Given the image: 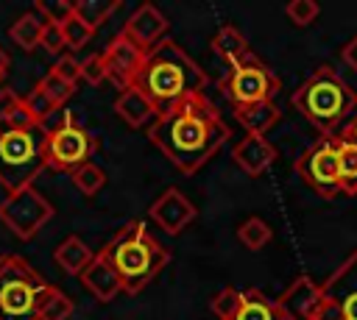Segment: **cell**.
<instances>
[{
    "mask_svg": "<svg viewBox=\"0 0 357 320\" xmlns=\"http://www.w3.org/2000/svg\"><path fill=\"white\" fill-rule=\"evenodd\" d=\"M39 47H45V50L53 53V56H61V50L67 47L61 25H50V22H47L45 31H42V42H39Z\"/></svg>",
    "mask_w": 357,
    "mask_h": 320,
    "instance_id": "cell-37",
    "label": "cell"
},
{
    "mask_svg": "<svg viewBox=\"0 0 357 320\" xmlns=\"http://www.w3.org/2000/svg\"><path fill=\"white\" fill-rule=\"evenodd\" d=\"M45 19L36 14V11H25L22 17H17L14 22H11V28H8V36H11V42L17 45V47H22V50H33V47H39V42H42V31H45Z\"/></svg>",
    "mask_w": 357,
    "mask_h": 320,
    "instance_id": "cell-23",
    "label": "cell"
},
{
    "mask_svg": "<svg viewBox=\"0 0 357 320\" xmlns=\"http://www.w3.org/2000/svg\"><path fill=\"white\" fill-rule=\"evenodd\" d=\"M284 14H287V19H290L293 25L307 28V25H312V22L318 19L321 6H318L315 0H293V3H287Z\"/></svg>",
    "mask_w": 357,
    "mask_h": 320,
    "instance_id": "cell-32",
    "label": "cell"
},
{
    "mask_svg": "<svg viewBox=\"0 0 357 320\" xmlns=\"http://www.w3.org/2000/svg\"><path fill=\"white\" fill-rule=\"evenodd\" d=\"M282 81L279 75L262 64L254 53L245 56L237 64H229V72L218 81V89L234 103V106H248V103H262V100H273V95L279 92Z\"/></svg>",
    "mask_w": 357,
    "mask_h": 320,
    "instance_id": "cell-7",
    "label": "cell"
},
{
    "mask_svg": "<svg viewBox=\"0 0 357 320\" xmlns=\"http://www.w3.org/2000/svg\"><path fill=\"white\" fill-rule=\"evenodd\" d=\"M234 117H237V122L245 128V134H259V136H265V131H271V128L279 122L282 111H279V106H276L273 100H262V103L234 106Z\"/></svg>",
    "mask_w": 357,
    "mask_h": 320,
    "instance_id": "cell-19",
    "label": "cell"
},
{
    "mask_svg": "<svg viewBox=\"0 0 357 320\" xmlns=\"http://www.w3.org/2000/svg\"><path fill=\"white\" fill-rule=\"evenodd\" d=\"M151 220L165 231V234H178L184 231L192 220H195V206L187 200L184 192H178L176 186L165 189L148 209Z\"/></svg>",
    "mask_w": 357,
    "mask_h": 320,
    "instance_id": "cell-14",
    "label": "cell"
},
{
    "mask_svg": "<svg viewBox=\"0 0 357 320\" xmlns=\"http://www.w3.org/2000/svg\"><path fill=\"white\" fill-rule=\"evenodd\" d=\"M73 184H75V189L78 192H84V195H95V192H100L103 189V184H106V173L98 167V164H84V167H78L75 173H73Z\"/></svg>",
    "mask_w": 357,
    "mask_h": 320,
    "instance_id": "cell-30",
    "label": "cell"
},
{
    "mask_svg": "<svg viewBox=\"0 0 357 320\" xmlns=\"http://www.w3.org/2000/svg\"><path fill=\"white\" fill-rule=\"evenodd\" d=\"M343 61H346V64H349V67L357 72V36H354V39H351V42L343 47Z\"/></svg>",
    "mask_w": 357,
    "mask_h": 320,
    "instance_id": "cell-39",
    "label": "cell"
},
{
    "mask_svg": "<svg viewBox=\"0 0 357 320\" xmlns=\"http://www.w3.org/2000/svg\"><path fill=\"white\" fill-rule=\"evenodd\" d=\"M324 301L321 284H315L310 275H298L279 298L276 306L282 312V320H315V312Z\"/></svg>",
    "mask_w": 357,
    "mask_h": 320,
    "instance_id": "cell-13",
    "label": "cell"
},
{
    "mask_svg": "<svg viewBox=\"0 0 357 320\" xmlns=\"http://www.w3.org/2000/svg\"><path fill=\"white\" fill-rule=\"evenodd\" d=\"M22 103L28 106L31 117H33L39 125H45V120H47V117H50V114L59 109V106H56V103H53V100H50V97H47V95L39 89V86H33V89H31V92L22 97Z\"/></svg>",
    "mask_w": 357,
    "mask_h": 320,
    "instance_id": "cell-33",
    "label": "cell"
},
{
    "mask_svg": "<svg viewBox=\"0 0 357 320\" xmlns=\"http://www.w3.org/2000/svg\"><path fill=\"white\" fill-rule=\"evenodd\" d=\"M117 8H120V0H78V3H75V17L84 19V22L95 31V28H100Z\"/></svg>",
    "mask_w": 357,
    "mask_h": 320,
    "instance_id": "cell-25",
    "label": "cell"
},
{
    "mask_svg": "<svg viewBox=\"0 0 357 320\" xmlns=\"http://www.w3.org/2000/svg\"><path fill=\"white\" fill-rule=\"evenodd\" d=\"M290 103L312 128H318L324 136H335L340 122L349 114H354L357 92L332 67H318L290 95Z\"/></svg>",
    "mask_w": 357,
    "mask_h": 320,
    "instance_id": "cell-4",
    "label": "cell"
},
{
    "mask_svg": "<svg viewBox=\"0 0 357 320\" xmlns=\"http://www.w3.org/2000/svg\"><path fill=\"white\" fill-rule=\"evenodd\" d=\"M120 33H126L134 45H139V47L148 53V50H153L159 42H165V33H167V17H165L156 6L145 3V6H139V8L128 17V22L123 25Z\"/></svg>",
    "mask_w": 357,
    "mask_h": 320,
    "instance_id": "cell-15",
    "label": "cell"
},
{
    "mask_svg": "<svg viewBox=\"0 0 357 320\" xmlns=\"http://www.w3.org/2000/svg\"><path fill=\"white\" fill-rule=\"evenodd\" d=\"M50 287L22 256H0V320H39Z\"/></svg>",
    "mask_w": 357,
    "mask_h": 320,
    "instance_id": "cell-6",
    "label": "cell"
},
{
    "mask_svg": "<svg viewBox=\"0 0 357 320\" xmlns=\"http://www.w3.org/2000/svg\"><path fill=\"white\" fill-rule=\"evenodd\" d=\"M61 31H64V42H67V47H70V50H81V47H86V45H89V39L95 36V31H92L84 19H78L75 14L61 25Z\"/></svg>",
    "mask_w": 357,
    "mask_h": 320,
    "instance_id": "cell-31",
    "label": "cell"
},
{
    "mask_svg": "<svg viewBox=\"0 0 357 320\" xmlns=\"http://www.w3.org/2000/svg\"><path fill=\"white\" fill-rule=\"evenodd\" d=\"M78 278H81V284H84L100 303H109V301H114V298L123 292V281H120L117 270H114L100 253H95V259L89 262V267H86Z\"/></svg>",
    "mask_w": 357,
    "mask_h": 320,
    "instance_id": "cell-17",
    "label": "cell"
},
{
    "mask_svg": "<svg viewBox=\"0 0 357 320\" xmlns=\"http://www.w3.org/2000/svg\"><path fill=\"white\" fill-rule=\"evenodd\" d=\"M95 147H98L95 136L84 125H78L73 117H64L56 128L47 131V139H45V167L73 175L78 167L89 164Z\"/></svg>",
    "mask_w": 357,
    "mask_h": 320,
    "instance_id": "cell-8",
    "label": "cell"
},
{
    "mask_svg": "<svg viewBox=\"0 0 357 320\" xmlns=\"http://www.w3.org/2000/svg\"><path fill=\"white\" fill-rule=\"evenodd\" d=\"M50 217H53L50 200L33 186L8 192V198L0 200V223L20 239H31Z\"/></svg>",
    "mask_w": 357,
    "mask_h": 320,
    "instance_id": "cell-10",
    "label": "cell"
},
{
    "mask_svg": "<svg viewBox=\"0 0 357 320\" xmlns=\"http://www.w3.org/2000/svg\"><path fill=\"white\" fill-rule=\"evenodd\" d=\"M212 50H215V56H220L226 64H237V61H243L245 56H251L248 39H245L234 25H223V28L212 36Z\"/></svg>",
    "mask_w": 357,
    "mask_h": 320,
    "instance_id": "cell-21",
    "label": "cell"
},
{
    "mask_svg": "<svg viewBox=\"0 0 357 320\" xmlns=\"http://www.w3.org/2000/svg\"><path fill=\"white\" fill-rule=\"evenodd\" d=\"M100 256L117 270L123 281V292L137 295L142 292L170 262V253L165 245L156 242V237L148 231L142 220H128L100 250Z\"/></svg>",
    "mask_w": 357,
    "mask_h": 320,
    "instance_id": "cell-3",
    "label": "cell"
},
{
    "mask_svg": "<svg viewBox=\"0 0 357 320\" xmlns=\"http://www.w3.org/2000/svg\"><path fill=\"white\" fill-rule=\"evenodd\" d=\"M296 175L321 198H335L340 189V156L335 136H321L296 159Z\"/></svg>",
    "mask_w": 357,
    "mask_h": 320,
    "instance_id": "cell-9",
    "label": "cell"
},
{
    "mask_svg": "<svg viewBox=\"0 0 357 320\" xmlns=\"http://www.w3.org/2000/svg\"><path fill=\"white\" fill-rule=\"evenodd\" d=\"M20 95L14 92V89H0V125L3 122H8V117L14 114V109L20 106Z\"/></svg>",
    "mask_w": 357,
    "mask_h": 320,
    "instance_id": "cell-38",
    "label": "cell"
},
{
    "mask_svg": "<svg viewBox=\"0 0 357 320\" xmlns=\"http://www.w3.org/2000/svg\"><path fill=\"white\" fill-rule=\"evenodd\" d=\"M335 142L340 156V189L346 195H357V145L340 136H335Z\"/></svg>",
    "mask_w": 357,
    "mask_h": 320,
    "instance_id": "cell-24",
    "label": "cell"
},
{
    "mask_svg": "<svg viewBox=\"0 0 357 320\" xmlns=\"http://www.w3.org/2000/svg\"><path fill=\"white\" fill-rule=\"evenodd\" d=\"M45 139L47 128H14L0 125V184L8 192L33 186V178L45 170Z\"/></svg>",
    "mask_w": 357,
    "mask_h": 320,
    "instance_id": "cell-5",
    "label": "cell"
},
{
    "mask_svg": "<svg viewBox=\"0 0 357 320\" xmlns=\"http://www.w3.org/2000/svg\"><path fill=\"white\" fill-rule=\"evenodd\" d=\"M100 56H103V64H106V75L123 92V89H128L134 83V78H137V72H139V67H142L148 53L139 45H134L126 33H117Z\"/></svg>",
    "mask_w": 357,
    "mask_h": 320,
    "instance_id": "cell-11",
    "label": "cell"
},
{
    "mask_svg": "<svg viewBox=\"0 0 357 320\" xmlns=\"http://www.w3.org/2000/svg\"><path fill=\"white\" fill-rule=\"evenodd\" d=\"M33 11L50 25H64L75 14V3H70V0H39L33 6Z\"/></svg>",
    "mask_w": 357,
    "mask_h": 320,
    "instance_id": "cell-29",
    "label": "cell"
},
{
    "mask_svg": "<svg viewBox=\"0 0 357 320\" xmlns=\"http://www.w3.org/2000/svg\"><path fill=\"white\" fill-rule=\"evenodd\" d=\"M231 159H234V164H237L245 175L257 178V175H262V173L279 159V153H276V147H273L265 136H259V134H245V136L234 145Z\"/></svg>",
    "mask_w": 357,
    "mask_h": 320,
    "instance_id": "cell-16",
    "label": "cell"
},
{
    "mask_svg": "<svg viewBox=\"0 0 357 320\" xmlns=\"http://www.w3.org/2000/svg\"><path fill=\"white\" fill-rule=\"evenodd\" d=\"M70 314H73V301L59 287H50L47 298L42 301L39 320H70Z\"/></svg>",
    "mask_w": 357,
    "mask_h": 320,
    "instance_id": "cell-28",
    "label": "cell"
},
{
    "mask_svg": "<svg viewBox=\"0 0 357 320\" xmlns=\"http://www.w3.org/2000/svg\"><path fill=\"white\" fill-rule=\"evenodd\" d=\"M36 86H39V89H42V92L56 103V106L67 103V100L73 97V92H75V86H73V83H67V81H61L56 72H47Z\"/></svg>",
    "mask_w": 357,
    "mask_h": 320,
    "instance_id": "cell-34",
    "label": "cell"
},
{
    "mask_svg": "<svg viewBox=\"0 0 357 320\" xmlns=\"http://www.w3.org/2000/svg\"><path fill=\"white\" fill-rule=\"evenodd\" d=\"M6 72H8V56H6V53H3V47H0V83H3Z\"/></svg>",
    "mask_w": 357,
    "mask_h": 320,
    "instance_id": "cell-41",
    "label": "cell"
},
{
    "mask_svg": "<svg viewBox=\"0 0 357 320\" xmlns=\"http://www.w3.org/2000/svg\"><path fill=\"white\" fill-rule=\"evenodd\" d=\"M53 259H56V264H59L64 273L81 275V273L89 267V262L95 259V253L89 250V245H86L81 237H67V239H61V242L56 245Z\"/></svg>",
    "mask_w": 357,
    "mask_h": 320,
    "instance_id": "cell-20",
    "label": "cell"
},
{
    "mask_svg": "<svg viewBox=\"0 0 357 320\" xmlns=\"http://www.w3.org/2000/svg\"><path fill=\"white\" fill-rule=\"evenodd\" d=\"M234 320H282V312L276 301H271L265 292L251 287V289H243V306Z\"/></svg>",
    "mask_w": 357,
    "mask_h": 320,
    "instance_id": "cell-22",
    "label": "cell"
},
{
    "mask_svg": "<svg viewBox=\"0 0 357 320\" xmlns=\"http://www.w3.org/2000/svg\"><path fill=\"white\" fill-rule=\"evenodd\" d=\"M206 81V72L176 42L165 39L153 50H148L131 86L139 89L156 106V111H165L181 97L204 92Z\"/></svg>",
    "mask_w": 357,
    "mask_h": 320,
    "instance_id": "cell-2",
    "label": "cell"
},
{
    "mask_svg": "<svg viewBox=\"0 0 357 320\" xmlns=\"http://www.w3.org/2000/svg\"><path fill=\"white\" fill-rule=\"evenodd\" d=\"M229 136V125L204 92L187 95L170 109L159 111V117L148 128L151 145H156L184 175L198 173Z\"/></svg>",
    "mask_w": 357,
    "mask_h": 320,
    "instance_id": "cell-1",
    "label": "cell"
},
{
    "mask_svg": "<svg viewBox=\"0 0 357 320\" xmlns=\"http://www.w3.org/2000/svg\"><path fill=\"white\" fill-rule=\"evenodd\" d=\"M243 306V289H234V287H223L212 301H209V309L218 320H234L237 312Z\"/></svg>",
    "mask_w": 357,
    "mask_h": 320,
    "instance_id": "cell-27",
    "label": "cell"
},
{
    "mask_svg": "<svg viewBox=\"0 0 357 320\" xmlns=\"http://www.w3.org/2000/svg\"><path fill=\"white\" fill-rule=\"evenodd\" d=\"M321 292L337 306L343 320H357V250L340 267H335V273L321 284Z\"/></svg>",
    "mask_w": 357,
    "mask_h": 320,
    "instance_id": "cell-12",
    "label": "cell"
},
{
    "mask_svg": "<svg viewBox=\"0 0 357 320\" xmlns=\"http://www.w3.org/2000/svg\"><path fill=\"white\" fill-rule=\"evenodd\" d=\"M50 72H56L61 81H67V83H78L81 81V61L78 58H73V56H59L56 58V64L50 67Z\"/></svg>",
    "mask_w": 357,
    "mask_h": 320,
    "instance_id": "cell-36",
    "label": "cell"
},
{
    "mask_svg": "<svg viewBox=\"0 0 357 320\" xmlns=\"http://www.w3.org/2000/svg\"><path fill=\"white\" fill-rule=\"evenodd\" d=\"M335 136L349 139V142H354V145H357V114H354V120H351L349 125H343V128H340V134H335Z\"/></svg>",
    "mask_w": 357,
    "mask_h": 320,
    "instance_id": "cell-40",
    "label": "cell"
},
{
    "mask_svg": "<svg viewBox=\"0 0 357 320\" xmlns=\"http://www.w3.org/2000/svg\"><path fill=\"white\" fill-rule=\"evenodd\" d=\"M114 111H117L131 128H142V125H148L151 120L159 117L156 106H153L139 89H134V86H128V89H123V92L117 95V100H114Z\"/></svg>",
    "mask_w": 357,
    "mask_h": 320,
    "instance_id": "cell-18",
    "label": "cell"
},
{
    "mask_svg": "<svg viewBox=\"0 0 357 320\" xmlns=\"http://www.w3.org/2000/svg\"><path fill=\"white\" fill-rule=\"evenodd\" d=\"M271 237H273V231H271V225L262 220V217H245L240 225H237V239L248 248V250H262L268 242H271Z\"/></svg>",
    "mask_w": 357,
    "mask_h": 320,
    "instance_id": "cell-26",
    "label": "cell"
},
{
    "mask_svg": "<svg viewBox=\"0 0 357 320\" xmlns=\"http://www.w3.org/2000/svg\"><path fill=\"white\" fill-rule=\"evenodd\" d=\"M81 81H86L89 86H100L103 81H109L106 64H103V56H100V53L86 56V58L81 61Z\"/></svg>",
    "mask_w": 357,
    "mask_h": 320,
    "instance_id": "cell-35",
    "label": "cell"
}]
</instances>
